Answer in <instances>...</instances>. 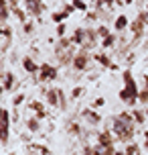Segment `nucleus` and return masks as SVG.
<instances>
[{"instance_id":"f257e3e1","label":"nucleus","mask_w":148,"mask_h":155,"mask_svg":"<svg viewBox=\"0 0 148 155\" xmlns=\"http://www.w3.org/2000/svg\"><path fill=\"white\" fill-rule=\"evenodd\" d=\"M134 124H136V120H134L132 112H120L118 116H114L112 118V133L116 135L120 141H124V143H130L134 137Z\"/></svg>"},{"instance_id":"f03ea898","label":"nucleus","mask_w":148,"mask_h":155,"mask_svg":"<svg viewBox=\"0 0 148 155\" xmlns=\"http://www.w3.org/2000/svg\"><path fill=\"white\" fill-rule=\"evenodd\" d=\"M122 80H124V88L130 92V96H132L130 106H136V104H138V94H140V88H138V84H136L132 71H130V70H124V71H122Z\"/></svg>"},{"instance_id":"7ed1b4c3","label":"nucleus","mask_w":148,"mask_h":155,"mask_svg":"<svg viewBox=\"0 0 148 155\" xmlns=\"http://www.w3.org/2000/svg\"><path fill=\"white\" fill-rule=\"evenodd\" d=\"M89 59H94L91 53H87L85 49H79L77 53H75V57H73V63H71V65L77 71H85L87 65H89Z\"/></svg>"},{"instance_id":"20e7f679","label":"nucleus","mask_w":148,"mask_h":155,"mask_svg":"<svg viewBox=\"0 0 148 155\" xmlns=\"http://www.w3.org/2000/svg\"><path fill=\"white\" fill-rule=\"evenodd\" d=\"M37 78H39V82H53V80L59 78V70L55 65H51V63H43Z\"/></svg>"},{"instance_id":"39448f33","label":"nucleus","mask_w":148,"mask_h":155,"mask_svg":"<svg viewBox=\"0 0 148 155\" xmlns=\"http://www.w3.org/2000/svg\"><path fill=\"white\" fill-rule=\"evenodd\" d=\"M8 137H10V110L4 106L2 108V145L8 143Z\"/></svg>"},{"instance_id":"423d86ee","label":"nucleus","mask_w":148,"mask_h":155,"mask_svg":"<svg viewBox=\"0 0 148 155\" xmlns=\"http://www.w3.org/2000/svg\"><path fill=\"white\" fill-rule=\"evenodd\" d=\"M14 84H16L14 71H2V92L14 90Z\"/></svg>"},{"instance_id":"0eeeda50","label":"nucleus","mask_w":148,"mask_h":155,"mask_svg":"<svg viewBox=\"0 0 148 155\" xmlns=\"http://www.w3.org/2000/svg\"><path fill=\"white\" fill-rule=\"evenodd\" d=\"M100 149H108L114 147V139H112V131H103L97 135V143H95Z\"/></svg>"},{"instance_id":"6e6552de","label":"nucleus","mask_w":148,"mask_h":155,"mask_svg":"<svg viewBox=\"0 0 148 155\" xmlns=\"http://www.w3.org/2000/svg\"><path fill=\"white\" fill-rule=\"evenodd\" d=\"M91 57H94L95 61L100 63V65H103V68H108V70H118V63H114L112 59H109L106 53H91Z\"/></svg>"},{"instance_id":"1a4fd4ad","label":"nucleus","mask_w":148,"mask_h":155,"mask_svg":"<svg viewBox=\"0 0 148 155\" xmlns=\"http://www.w3.org/2000/svg\"><path fill=\"white\" fill-rule=\"evenodd\" d=\"M45 2L43 0H37L35 4H31V6H26V12H29V16H32V18H39L43 12H45Z\"/></svg>"},{"instance_id":"9d476101","label":"nucleus","mask_w":148,"mask_h":155,"mask_svg":"<svg viewBox=\"0 0 148 155\" xmlns=\"http://www.w3.org/2000/svg\"><path fill=\"white\" fill-rule=\"evenodd\" d=\"M23 68H24V71H29L31 76H39V71H41V65H37V63L32 61L31 55L23 57Z\"/></svg>"},{"instance_id":"9b49d317","label":"nucleus","mask_w":148,"mask_h":155,"mask_svg":"<svg viewBox=\"0 0 148 155\" xmlns=\"http://www.w3.org/2000/svg\"><path fill=\"white\" fill-rule=\"evenodd\" d=\"M45 96H47V104L49 106H59V88H47V90H43Z\"/></svg>"},{"instance_id":"f8f14e48","label":"nucleus","mask_w":148,"mask_h":155,"mask_svg":"<svg viewBox=\"0 0 148 155\" xmlns=\"http://www.w3.org/2000/svg\"><path fill=\"white\" fill-rule=\"evenodd\" d=\"M10 12H12V6L8 4V0H0V25H8Z\"/></svg>"},{"instance_id":"ddd939ff","label":"nucleus","mask_w":148,"mask_h":155,"mask_svg":"<svg viewBox=\"0 0 148 155\" xmlns=\"http://www.w3.org/2000/svg\"><path fill=\"white\" fill-rule=\"evenodd\" d=\"M85 39H87V29H75L73 31V35H71V41H73V45H79V47H83V43H85Z\"/></svg>"},{"instance_id":"4468645a","label":"nucleus","mask_w":148,"mask_h":155,"mask_svg":"<svg viewBox=\"0 0 148 155\" xmlns=\"http://www.w3.org/2000/svg\"><path fill=\"white\" fill-rule=\"evenodd\" d=\"M81 116H83V118H87V123H89V124H100L101 123V116L97 114V112H94V108L81 110Z\"/></svg>"},{"instance_id":"2eb2a0df","label":"nucleus","mask_w":148,"mask_h":155,"mask_svg":"<svg viewBox=\"0 0 148 155\" xmlns=\"http://www.w3.org/2000/svg\"><path fill=\"white\" fill-rule=\"evenodd\" d=\"M29 108L37 112V118H45V116H47V108H45V106H43V102H39V100L29 102Z\"/></svg>"},{"instance_id":"dca6fc26","label":"nucleus","mask_w":148,"mask_h":155,"mask_svg":"<svg viewBox=\"0 0 148 155\" xmlns=\"http://www.w3.org/2000/svg\"><path fill=\"white\" fill-rule=\"evenodd\" d=\"M128 27H130V21H128V16H126V15H120V16L116 18V23H114V29H116L118 33L126 31Z\"/></svg>"},{"instance_id":"f3484780","label":"nucleus","mask_w":148,"mask_h":155,"mask_svg":"<svg viewBox=\"0 0 148 155\" xmlns=\"http://www.w3.org/2000/svg\"><path fill=\"white\" fill-rule=\"evenodd\" d=\"M26 129L31 133H39L41 131V118H37V116H31L29 120H26Z\"/></svg>"},{"instance_id":"a211bd4d","label":"nucleus","mask_w":148,"mask_h":155,"mask_svg":"<svg viewBox=\"0 0 148 155\" xmlns=\"http://www.w3.org/2000/svg\"><path fill=\"white\" fill-rule=\"evenodd\" d=\"M132 116H134V120H136V124H144V123H146V118H148L146 112H144L142 108H134Z\"/></svg>"},{"instance_id":"6ab92c4d","label":"nucleus","mask_w":148,"mask_h":155,"mask_svg":"<svg viewBox=\"0 0 148 155\" xmlns=\"http://www.w3.org/2000/svg\"><path fill=\"white\" fill-rule=\"evenodd\" d=\"M118 4V0H95V8H109L114 10Z\"/></svg>"},{"instance_id":"aec40b11","label":"nucleus","mask_w":148,"mask_h":155,"mask_svg":"<svg viewBox=\"0 0 148 155\" xmlns=\"http://www.w3.org/2000/svg\"><path fill=\"white\" fill-rule=\"evenodd\" d=\"M124 153H126V155H140V147H138L134 141H130V143H126Z\"/></svg>"},{"instance_id":"412c9836","label":"nucleus","mask_w":148,"mask_h":155,"mask_svg":"<svg viewBox=\"0 0 148 155\" xmlns=\"http://www.w3.org/2000/svg\"><path fill=\"white\" fill-rule=\"evenodd\" d=\"M116 35H108V37L106 39H101V47H103V49H109V47H114L116 45Z\"/></svg>"},{"instance_id":"4be33fe9","label":"nucleus","mask_w":148,"mask_h":155,"mask_svg":"<svg viewBox=\"0 0 148 155\" xmlns=\"http://www.w3.org/2000/svg\"><path fill=\"white\" fill-rule=\"evenodd\" d=\"M12 15L16 16V18H18V23H26V15H24V10L20 6H16V8H12Z\"/></svg>"},{"instance_id":"5701e85b","label":"nucleus","mask_w":148,"mask_h":155,"mask_svg":"<svg viewBox=\"0 0 148 155\" xmlns=\"http://www.w3.org/2000/svg\"><path fill=\"white\" fill-rule=\"evenodd\" d=\"M95 31H97V37H101V39H106L108 35H112V33H109V29L106 27V25H100V27H97Z\"/></svg>"},{"instance_id":"b1692460","label":"nucleus","mask_w":148,"mask_h":155,"mask_svg":"<svg viewBox=\"0 0 148 155\" xmlns=\"http://www.w3.org/2000/svg\"><path fill=\"white\" fill-rule=\"evenodd\" d=\"M59 100H61L59 102V108L65 110L67 108V96H65V92H63V88H59Z\"/></svg>"},{"instance_id":"393cba45","label":"nucleus","mask_w":148,"mask_h":155,"mask_svg":"<svg viewBox=\"0 0 148 155\" xmlns=\"http://www.w3.org/2000/svg\"><path fill=\"white\" fill-rule=\"evenodd\" d=\"M51 18H53V23H57V25H61L63 21H65V18H67V16L63 15V10H59V12H53V15H51Z\"/></svg>"},{"instance_id":"a878e982","label":"nucleus","mask_w":148,"mask_h":155,"mask_svg":"<svg viewBox=\"0 0 148 155\" xmlns=\"http://www.w3.org/2000/svg\"><path fill=\"white\" fill-rule=\"evenodd\" d=\"M71 4L75 6V10H81V12H85V10H87V4L83 2V0H73Z\"/></svg>"},{"instance_id":"bb28decb","label":"nucleus","mask_w":148,"mask_h":155,"mask_svg":"<svg viewBox=\"0 0 148 155\" xmlns=\"http://www.w3.org/2000/svg\"><path fill=\"white\" fill-rule=\"evenodd\" d=\"M138 102H140V104H148V90L140 88V94H138Z\"/></svg>"},{"instance_id":"cd10ccee","label":"nucleus","mask_w":148,"mask_h":155,"mask_svg":"<svg viewBox=\"0 0 148 155\" xmlns=\"http://www.w3.org/2000/svg\"><path fill=\"white\" fill-rule=\"evenodd\" d=\"M31 149H37V151H41V155H51V149L45 147V145H31Z\"/></svg>"},{"instance_id":"c85d7f7f","label":"nucleus","mask_w":148,"mask_h":155,"mask_svg":"<svg viewBox=\"0 0 148 155\" xmlns=\"http://www.w3.org/2000/svg\"><path fill=\"white\" fill-rule=\"evenodd\" d=\"M103 104H106V98H101V96H100V98H95V100L94 102H91V104H89V106H91V108H101V106H103Z\"/></svg>"},{"instance_id":"c756f323","label":"nucleus","mask_w":148,"mask_h":155,"mask_svg":"<svg viewBox=\"0 0 148 155\" xmlns=\"http://www.w3.org/2000/svg\"><path fill=\"white\" fill-rule=\"evenodd\" d=\"M65 31H67V25H65V23H61V25H57V31H55V33H57V37H65Z\"/></svg>"},{"instance_id":"7c9ffc66","label":"nucleus","mask_w":148,"mask_h":155,"mask_svg":"<svg viewBox=\"0 0 148 155\" xmlns=\"http://www.w3.org/2000/svg\"><path fill=\"white\" fill-rule=\"evenodd\" d=\"M67 129H69L73 135H81V127H79V124H75V123H69V124H67Z\"/></svg>"},{"instance_id":"2f4dec72","label":"nucleus","mask_w":148,"mask_h":155,"mask_svg":"<svg viewBox=\"0 0 148 155\" xmlns=\"http://www.w3.org/2000/svg\"><path fill=\"white\" fill-rule=\"evenodd\" d=\"M73 12H75V6H73V4H63V15L65 16L73 15Z\"/></svg>"},{"instance_id":"473e14b6","label":"nucleus","mask_w":148,"mask_h":155,"mask_svg":"<svg viewBox=\"0 0 148 155\" xmlns=\"http://www.w3.org/2000/svg\"><path fill=\"white\" fill-rule=\"evenodd\" d=\"M2 37H4V39H10V37H12V29H10L8 25H2Z\"/></svg>"},{"instance_id":"72a5a7b5","label":"nucleus","mask_w":148,"mask_h":155,"mask_svg":"<svg viewBox=\"0 0 148 155\" xmlns=\"http://www.w3.org/2000/svg\"><path fill=\"white\" fill-rule=\"evenodd\" d=\"M24 98H26L24 94H16L14 98H12V104H14V106H20V104L24 102Z\"/></svg>"},{"instance_id":"f704fd0d","label":"nucleus","mask_w":148,"mask_h":155,"mask_svg":"<svg viewBox=\"0 0 148 155\" xmlns=\"http://www.w3.org/2000/svg\"><path fill=\"white\" fill-rule=\"evenodd\" d=\"M23 31L26 33V35H31V33L35 31V25H32V23H29V21H26V23L23 25Z\"/></svg>"},{"instance_id":"c9c22d12","label":"nucleus","mask_w":148,"mask_h":155,"mask_svg":"<svg viewBox=\"0 0 148 155\" xmlns=\"http://www.w3.org/2000/svg\"><path fill=\"white\" fill-rule=\"evenodd\" d=\"M81 94H83V88H73V92H71V96H73V98H79V96H81Z\"/></svg>"},{"instance_id":"e433bc0d","label":"nucleus","mask_w":148,"mask_h":155,"mask_svg":"<svg viewBox=\"0 0 148 155\" xmlns=\"http://www.w3.org/2000/svg\"><path fill=\"white\" fill-rule=\"evenodd\" d=\"M103 155H116V147H108V149H101Z\"/></svg>"},{"instance_id":"4c0bfd02","label":"nucleus","mask_w":148,"mask_h":155,"mask_svg":"<svg viewBox=\"0 0 148 155\" xmlns=\"http://www.w3.org/2000/svg\"><path fill=\"white\" fill-rule=\"evenodd\" d=\"M144 149H146V153H148V131H144Z\"/></svg>"},{"instance_id":"58836bf2","label":"nucleus","mask_w":148,"mask_h":155,"mask_svg":"<svg viewBox=\"0 0 148 155\" xmlns=\"http://www.w3.org/2000/svg\"><path fill=\"white\" fill-rule=\"evenodd\" d=\"M142 82H144V90H148V74L142 76Z\"/></svg>"},{"instance_id":"ea45409f","label":"nucleus","mask_w":148,"mask_h":155,"mask_svg":"<svg viewBox=\"0 0 148 155\" xmlns=\"http://www.w3.org/2000/svg\"><path fill=\"white\" fill-rule=\"evenodd\" d=\"M8 4H10L12 8H16V6H18V0H8Z\"/></svg>"},{"instance_id":"a19ab883","label":"nucleus","mask_w":148,"mask_h":155,"mask_svg":"<svg viewBox=\"0 0 148 155\" xmlns=\"http://www.w3.org/2000/svg\"><path fill=\"white\" fill-rule=\"evenodd\" d=\"M24 4H26V6H31V4H35V2H37V0H23Z\"/></svg>"},{"instance_id":"79ce46f5","label":"nucleus","mask_w":148,"mask_h":155,"mask_svg":"<svg viewBox=\"0 0 148 155\" xmlns=\"http://www.w3.org/2000/svg\"><path fill=\"white\" fill-rule=\"evenodd\" d=\"M134 0H124V4H132Z\"/></svg>"},{"instance_id":"37998d69","label":"nucleus","mask_w":148,"mask_h":155,"mask_svg":"<svg viewBox=\"0 0 148 155\" xmlns=\"http://www.w3.org/2000/svg\"><path fill=\"white\" fill-rule=\"evenodd\" d=\"M116 155H126V153H124V151H116Z\"/></svg>"},{"instance_id":"c03bdc74","label":"nucleus","mask_w":148,"mask_h":155,"mask_svg":"<svg viewBox=\"0 0 148 155\" xmlns=\"http://www.w3.org/2000/svg\"><path fill=\"white\" fill-rule=\"evenodd\" d=\"M144 112H146V116H148V106H146V108H144Z\"/></svg>"},{"instance_id":"a18cd8bd","label":"nucleus","mask_w":148,"mask_h":155,"mask_svg":"<svg viewBox=\"0 0 148 155\" xmlns=\"http://www.w3.org/2000/svg\"><path fill=\"white\" fill-rule=\"evenodd\" d=\"M29 155H35V153H29Z\"/></svg>"},{"instance_id":"49530a36","label":"nucleus","mask_w":148,"mask_h":155,"mask_svg":"<svg viewBox=\"0 0 148 155\" xmlns=\"http://www.w3.org/2000/svg\"><path fill=\"white\" fill-rule=\"evenodd\" d=\"M146 10H148V8H146Z\"/></svg>"}]
</instances>
